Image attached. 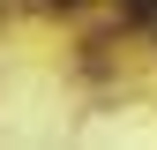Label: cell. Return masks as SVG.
Returning <instances> with one entry per match:
<instances>
[{"label": "cell", "instance_id": "obj_1", "mask_svg": "<svg viewBox=\"0 0 157 150\" xmlns=\"http://www.w3.org/2000/svg\"><path fill=\"white\" fill-rule=\"evenodd\" d=\"M120 8L135 15V23H150V15H157V0H120Z\"/></svg>", "mask_w": 157, "mask_h": 150}, {"label": "cell", "instance_id": "obj_2", "mask_svg": "<svg viewBox=\"0 0 157 150\" xmlns=\"http://www.w3.org/2000/svg\"><path fill=\"white\" fill-rule=\"evenodd\" d=\"M60 8H75V0H60Z\"/></svg>", "mask_w": 157, "mask_h": 150}]
</instances>
